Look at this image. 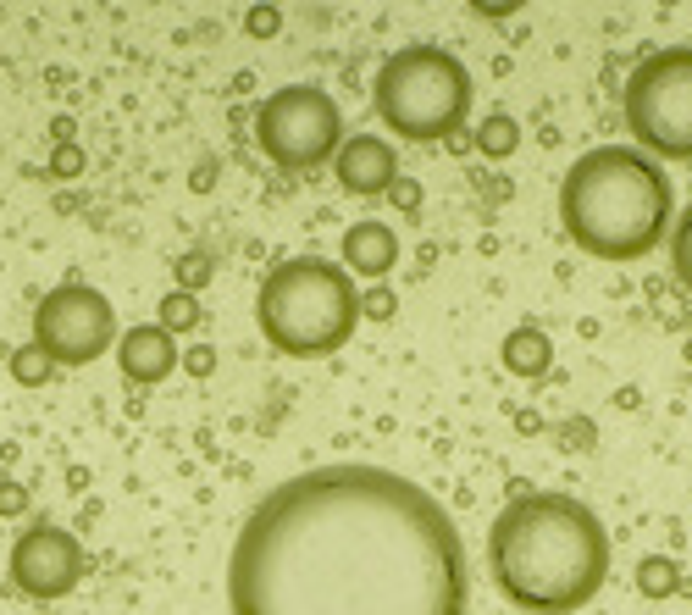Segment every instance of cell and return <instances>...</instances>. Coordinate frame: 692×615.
Instances as JSON below:
<instances>
[{
	"mask_svg": "<svg viewBox=\"0 0 692 615\" xmlns=\"http://www.w3.org/2000/svg\"><path fill=\"white\" fill-rule=\"evenodd\" d=\"M227 615H466L471 566L438 494L394 466L283 477L233 532Z\"/></svg>",
	"mask_w": 692,
	"mask_h": 615,
	"instance_id": "cell-1",
	"label": "cell"
},
{
	"mask_svg": "<svg viewBox=\"0 0 692 615\" xmlns=\"http://www.w3.org/2000/svg\"><path fill=\"white\" fill-rule=\"evenodd\" d=\"M488 577L521 615H571L609 582V532L576 494H521L488 527Z\"/></svg>",
	"mask_w": 692,
	"mask_h": 615,
	"instance_id": "cell-2",
	"label": "cell"
},
{
	"mask_svg": "<svg viewBox=\"0 0 692 615\" xmlns=\"http://www.w3.org/2000/svg\"><path fill=\"white\" fill-rule=\"evenodd\" d=\"M676 189L637 145H598L560 178V228L593 261H643L670 239Z\"/></svg>",
	"mask_w": 692,
	"mask_h": 615,
	"instance_id": "cell-3",
	"label": "cell"
},
{
	"mask_svg": "<svg viewBox=\"0 0 692 615\" xmlns=\"http://www.w3.org/2000/svg\"><path fill=\"white\" fill-rule=\"evenodd\" d=\"M255 327L288 361H327L355 338L360 289L338 261L294 255L266 272L261 294H255Z\"/></svg>",
	"mask_w": 692,
	"mask_h": 615,
	"instance_id": "cell-4",
	"label": "cell"
},
{
	"mask_svg": "<svg viewBox=\"0 0 692 615\" xmlns=\"http://www.w3.org/2000/svg\"><path fill=\"white\" fill-rule=\"evenodd\" d=\"M371 106L382 128L410 145H438V139L449 145L454 133H466L471 117V73L443 45H405L377 67Z\"/></svg>",
	"mask_w": 692,
	"mask_h": 615,
	"instance_id": "cell-5",
	"label": "cell"
},
{
	"mask_svg": "<svg viewBox=\"0 0 692 615\" xmlns=\"http://www.w3.org/2000/svg\"><path fill=\"white\" fill-rule=\"evenodd\" d=\"M621 111L643 156L692 161V45H670L637 61L621 89Z\"/></svg>",
	"mask_w": 692,
	"mask_h": 615,
	"instance_id": "cell-6",
	"label": "cell"
},
{
	"mask_svg": "<svg viewBox=\"0 0 692 615\" xmlns=\"http://www.w3.org/2000/svg\"><path fill=\"white\" fill-rule=\"evenodd\" d=\"M255 145L272 167L283 172H311L327 167L344 145V117H338L333 95L316 84H288L255 106Z\"/></svg>",
	"mask_w": 692,
	"mask_h": 615,
	"instance_id": "cell-7",
	"label": "cell"
},
{
	"mask_svg": "<svg viewBox=\"0 0 692 615\" xmlns=\"http://www.w3.org/2000/svg\"><path fill=\"white\" fill-rule=\"evenodd\" d=\"M34 350L50 355V366H89L117 350V311L89 283H56L34 305Z\"/></svg>",
	"mask_w": 692,
	"mask_h": 615,
	"instance_id": "cell-8",
	"label": "cell"
},
{
	"mask_svg": "<svg viewBox=\"0 0 692 615\" xmlns=\"http://www.w3.org/2000/svg\"><path fill=\"white\" fill-rule=\"evenodd\" d=\"M6 571H12V582L28 599H61V593H72L84 582L89 555L67 527L39 521V527H23V538L12 543V566Z\"/></svg>",
	"mask_w": 692,
	"mask_h": 615,
	"instance_id": "cell-9",
	"label": "cell"
},
{
	"mask_svg": "<svg viewBox=\"0 0 692 615\" xmlns=\"http://www.w3.org/2000/svg\"><path fill=\"white\" fill-rule=\"evenodd\" d=\"M333 178L344 183L349 194H360V200H371V194H388L399 183V150L388 145V139H377V133H355V139H344V145H338Z\"/></svg>",
	"mask_w": 692,
	"mask_h": 615,
	"instance_id": "cell-10",
	"label": "cell"
},
{
	"mask_svg": "<svg viewBox=\"0 0 692 615\" xmlns=\"http://www.w3.org/2000/svg\"><path fill=\"white\" fill-rule=\"evenodd\" d=\"M117 366H122V377L128 383H139V388H156V383H167L172 372H178V338L167 333V327H156V322H139V327H128V333H117Z\"/></svg>",
	"mask_w": 692,
	"mask_h": 615,
	"instance_id": "cell-11",
	"label": "cell"
},
{
	"mask_svg": "<svg viewBox=\"0 0 692 615\" xmlns=\"http://www.w3.org/2000/svg\"><path fill=\"white\" fill-rule=\"evenodd\" d=\"M338 255H344V272L349 278H388V272H394L399 266V233L388 228V222H355V228L344 233V244H338Z\"/></svg>",
	"mask_w": 692,
	"mask_h": 615,
	"instance_id": "cell-12",
	"label": "cell"
},
{
	"mask_svg": "<svg viewBox=\"0 0 692 615\" xmlns=\"http://www.w3.org/2000/svg\"><path fill=\"white\" fill-rule=\"evenodd\" d=\"M549 355L554 350H549V333H543V327H515L510 344H504V361H510V372H521V377L543 372Z\"/></svg>",
	"mask_w": 692,
	"mask_h": 615,
	"instance_id": "cell-13",
	"label": "cell"
},
{
	"mask_svg": "<svg viewBox=\"0 0 692 615\" xmlns=\"http://www.w3.org/2000/svg\"><path fill=\"white\" fill-rule=\"evenodd\" d=\"M156 327H167L172 338L189 333V327H200V300L183 294V289H167V294H161V305H156Z\"/></svg>",
	"mask_w": 692,
	"mask_h": 615,
	"instance_id": "cell-14",
	"label": "cell"
},
{
	"mask_svg": "<svg viewBox=\"0 0 692 615\" xmlns=\"http://www.w3.org/2000/svg\"><path fill=\"white\" fill-rule=\"evenodd\" d=\"M670 272H676L681 289L692 294V205L676 211V222H670Z\"/></svg>",
	"mask_w": 692,
	"mask_h": 615,
	"instance_id": "cell-15",
	"label": "cell"
},
{
	"mask_svg": "<svg viewBox=\"0 0 692 615\" xmlns=\"http://www.w3.org/2000/svg\"><path fill=\"white\" fill-rule=\"evenodd\" d=\"M12 377L23 388H45L50 377H56V366H50L45 350H34V344H23V350H12Z\"/></svg>",
	"mask_w": 692,
	"mask_h": 615,
	"instance_id": "cell-16",
	"label": "cell"
},
{
	"mask_svg": "<svg viewBox=\"0 0 692 615\" xmlns=\"http://www.w3.org/2000/svg\"><path fill=\"white\" fill-rule=\"evenodd\" d=\"M471 139H477L482 156H510V150H515V122L504 117V111H493V117L471 133Z\"/></svg>",
	"mask_w": 692,
	"mask_h": 615,
	"instance_id": "cell-17",
	"label": "cell"
},
{
	"mask_svg": "<svg viewBox=\"0 0 692 615\" xmlns=\"http://www.w3.org/2000/svg\"><path fill=\"white\" fill-rule=\"evenodd\" d=\"M205 283H211V261H205L200 250L183 255V261H178V289H183V294H200Z\"/></svg>",
	"mask_w": 692,
	"mask_h": 615,
	"instance_id": "cell-18",
	"label": "cell"
},
{
	"mask_svg": "<svg viewBox=\"0 0 692 615\" xmlns=\"http://www.w3.org/2000/svg\"><path fill=\"white\" fill-rule=\"evenodd\" d=\"M84 167H89V156L78 145H56V150H50V178H78Z\"/></svg>",
	"mask_w": 692,
	"mask_h": 615,
	"instance_id": "cell-19",
	"label": "cell"
},
{
	"mask_svg": "<svg viewBox=\"0 0 692 615\" xmlns=\"http://www.w3.org/2000/svg\"><path fill=\"white\" fill-rule=\"evenodd\" d=\"M399 311V300L388 289H382V283H371L366 294H360V316H371V322H388V316Z\"/></svg>",
	"mask_w": 692,
	"mask_h": 615,
	"instance_id": "cell-20",
	"label": "cell"
},
{
	"mask_svg": "<svg viewBox=\"0 0 692 615\" xmlns=\"http://www.w3.org/2000/svg\"><path fill=\"white\" fill-rule=\"evenodd\" d=\"M244 28H250V39H277V28H283V12H277V6H250Z\"/></svg>",
	"mask_w": 692,
	"mask_h": 615,
	"instance_id": "cell-21",
	"label": "cell"
},
{
	"mask_svg": "<svg viewBox=\"0 0 692 615\" xmlns=\"http://www.w3.org/2000/svg\"><path fill=\"white\" fill-rule=\"evenodd\" d=\"M28 510V488L17 477H0V516H23Z\"/></svg>",
	"mask_w": 692,
	"mask_h": 615,
	"instance_id": "cell-22",
	"label": "cell"
},
{
	"mask_svg": "<svg viewBox=\"0 0 692 615\" xmlns=\"http://www.w3.org/2000/svg\"><path fill=\"white\" fill-rule=\"evenodd\" d=\"M178 366H183L189 377H211V372H216V350L194 344V350H183V355H178Z\"/></svg>",
	"mask_w": 692,
	"mask_h": 615,
	"instance_id": "cell-23",
	"label": "cell"
},
{
	"mask_svg": "<svg viewBox=\"0 0 692 615\" xmlns=\"http://www.w3.org/2000/svg\"><path fill=\"white\" fill-rule=\"evenodd\" d=\"M388 200H394V205H399V211H416V205H421V183H410V178H399V183H394V189H388Z\"/></svg>",
	"mask_w": 692,
	"mask_h": 615,
	"instance_id": "cell-24",
	"label": "cell"
},
{
	"mask_svg": "<svg viewBox=\"0 0 692 615\" xmlns=\"http://www.w3.org/2000/svg\"><path fill=\"white\" fill-rule=\"evenodd\" d=\"M189 183H194V189H200V194H205V189H211V183H216V161H211V156H205V161H200V167H194V178H189Z\"/></svg>",
	"mask_w": 692,
	"mask_h": 615,
	"instance_id": "cell-25",
	"label": "cell"
},
{
	"mask_svg": "<svg viewBox=\"0 0 692 615\" xmlns=\"http://www.w3.org/2000/svg\"><path fill=\"white\" fill-rule=\"evenodd\" d=\"M50 139H56V145H72V117H56V122H50Z\"/></svg>",
	"mask_w": 692,
	"mask_h": 615,
	"instance_id": "cell-26",
	"label": "cell"
}]
</instances>
